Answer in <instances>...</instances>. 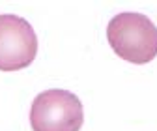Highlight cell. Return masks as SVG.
Wrapping results in <instances>:
<instances>
[{
    "label": "cell",
    "instance_id": "1",
    "mask_svg": "<svg viewBox=\"0 0 157 131\" xmlns=\"http://www.w3.org/2000/svg\"><path fill=\"white\" fill-rule=\"evenodd\" d=\"M107 40L122 60L142 66L157 56V26L144 13L124 11L107 26Z\"/></svg>",
    "mask_w": 157,
    "mask_h": 131
},
{
    "label": "cell",
    "instance_id": "2",
    "mask_svg": "<svg viewBox=\"0 0 157 131\" xmlns=\"http://www.w3.org/2000/svg\"><path fill=\"white\" fill-rule=\"evenodd\" d=\"M84 107L73 92L51 88L37 94L30 107L32 131H81Z\"/></svg>",
    "mask_w": 157,
    "mask_h": 131
},
{
    "label": "cell",
    "instance_id": "3",
    "mask_svg": "<svg viewBox=\"0 0 157 131\" xmlns=\"http://www.w3.org/2000/svg\"><path fill=\"white\" fill-rule=\"evenodd\" d=\"M37 54V36L26 19L0 15V71H19L28 67Z\"/></svg>",
    "mask_w": 157,
    "mask_h": 131
}]
</instances>
